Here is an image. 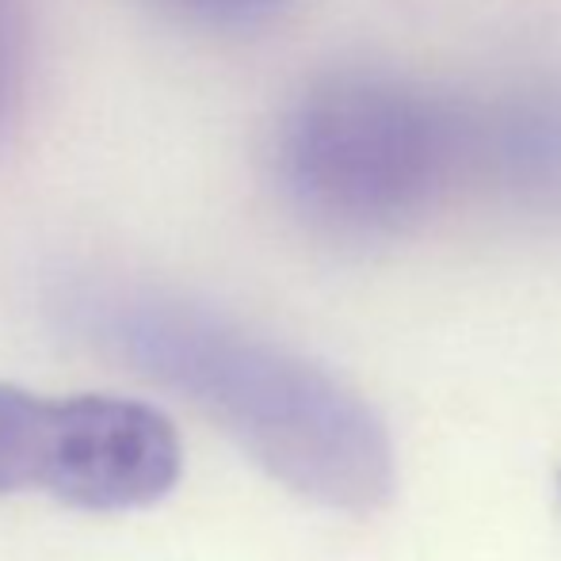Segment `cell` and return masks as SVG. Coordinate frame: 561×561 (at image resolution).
I'll use <instances>...</instances> for the list:
<instances>
[{
  "label": "cell",
  "mask_w": 561,
  "mask_h": 561,
  "mask_svg": "<svg viewBox=\"0 0 561 561\" xmlns=\"http://www.w3.org/2000/svg\"><path fill=\"white\" fill-rule=\"evenodd\" d=\"M161 20L199 35H256L290 12L295 0H146Z\"/></svg>",
  "instance_id": "6"
},
{
  "label": "cell",
  "mask_w": 561,
  "mask_h": 561,
  "mask_svg": "<svg viewBox=\"0 0 561 561\" xmlns=\"http://www.w3.org/2000/svg\"><path fill=\"white\" fill-rule=\"evenodd\" d=\"M54 444V398L0 382V496L43 489Z\"/></svg>",
  "instance_id": "5"
},
{
  "label": "cell",
  "mask_w": 561,
  "mask_h": 561,
  "mask_svg": "<svg viewBox=\"0 0 561 561\" xmlns=\"http://www.w3.org/2000/svg\"><path fill=\"white\" fill-rule=\"evenodd\" d=\"M267 169L298 222L386 241L462 184V100L398 69H321L283 104Z\"/></svg>",
  "instance_id": "2"
},
{
  "label": "cell",
  "mask_w": 561,
  "mask_h": 561,
  "mask_svg": "<svg viewBox=\"0 0 561 561\" xmlns=\"http://www.w3.org/2000/svg\"><path fill=\"white\" fill-rule=\"evenodd\" d=\"M478 180L527 210H561V84H512L462 100V184Z\"/></svg>",
  "instance_id": "4"
},
{
  "label": "cell",
  "mask_w": 561,
  "mask_h": 561,
  "mask_svg": "<svg viewBox=\"0 0 561 561\" xmlns=\"http://www.w3.org/2000/svg\"><path fill=\"white\" fill-rule=\"evenodd\" d=\"M100 347L210 416L267 478L333 512H378L398 489L382 416L306 355L169 295L100 290L73 302Z\"/></svg>",
  "instance_id": "1"
},
{
  "label": "cell",
  "mask_w": 561,
  "mask_h": 561,
  "mask_svg": "<svg viewBox=\"0 0 561 561\" xmlns=\"http://www.w3.org/2000/svg\"><path fill=\"white\" fill-rule=\"evenodd\" d=\"M184 473L180 432L138 398H54V444L43 493L84 512H130L164 501Z\"/></svg>",
  "instance_id": "3"
},
{
  "label": "cell",
  "mask_w": 561,
  "mask_h": 561,
  "mask_svg": "<svg viewBox=\"0 0 561 561\" xmlns=\"http://www.w3.org/2000/svg\"><path fill=\"white\" fill-rule=\"evenodd\" d=\"M23 96V35L12 0H0V138L12 126Z\"/></svg>",
  "instance_id": "7"
},
{
  "label": "cell",
  "mask_w": 561,
  "mask_h": 561,
  "mask_svg": "<svg viewBox=\"0 0 561 561\" xmlns=\"http://www.w3.org/2000/svg\"><path fill=\"white\" fill-rule=\"evenodd\" d=\"M554 485H558V508H561V470H558V481H554Z\"/></svg>",
  "instance_id": "8"
}]
</instances>
